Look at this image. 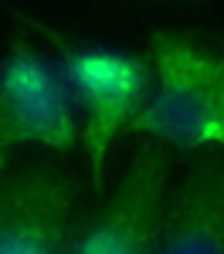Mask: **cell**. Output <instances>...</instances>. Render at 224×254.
Instances as JSON below:
<instances>
[{
    "label": "cell",
    "mask_w": 224,
    "mask_h": 254,
    "mask_svg": "<svg viewBox=\"0 0 224 254\" xmlns=\"http://www.w3.org/2000/svg\"><path fill=\"white\" fill-rule=\"evenodd\" d=\"M75 136L68 88L27 41H14L0 61V142L68 153Z\"/></svg>",
    "instance_id": "3"
},
{
    "label": "cell",
    "mask_w": 224,
    "mask_h": 254,
    "mask_svg": "<svg viewBox=\"0 0 224 254\" xmlns=\"http://www.w3.org/2000/svg\"><path fill=\"white\" fill-rule=\"evenodd\" d=\"M183 153L224 149V48L163 31L149 48V92L133 122Z\"/></svg>",
    "instance_id": "1"
},
{
    "label": "cell",
    "mask_w": 224,
    "mask_h": 254,
    "mask_svg": "<svg viewBox=\"0 0 224 254\" xmlns=\"http://www.w3.org/2000/svg\"><path fill=\"white\" fill-rule=\"evenodd\" d=\"M78 207L75 176L31 163L0 183V254H72Z\"/></svg>",
    "instance_id": "4"
},
{
    "label": "cell",
    "mask_w": 224,
    "mask_h": 254,
    "mask_svg": "<svg viewBox=\"0 0 224 254\" xmlns=\"http://www.w3.org/2000/svg\"><path fill=\"white\" fill-rule=\"evenodd\" d=\"M170 159L160 146H143L112 196L72 241V254H153L166 207Z\"/></svg>",
    "instance_id": "5"
},
{
    "label": "cell",
    "mask_w": 224,
    "mask_h": 254,
    "mask_svg": "<svg viewBox=\"0 0 224 254\" xmlns=\"http://www.w3.org/2000/svg\"><path fill=\"white\" fill-rule=\"evenodd\" d=\"M58 55L68 88L85 105L81 146L88 156V173L99 180L105 156L119 132L133 129L146 92H149V64L122 51L92 48L78 41L58 38Z\"/></svg>",
    "instance_id": "2"
},
{
    "label": "cell",
    "mask_w": 224,
    "mask_h": 254,
    "mask_svg": "<svg viewBox=\"0 0 224 254\" xmlns=\"http://www.w3.org/2000/svg\"><path fill=\"white\" fill-rule=\"evenodd\" d=\"M3 156H7V146L0 142V170H3Z\"/></svg>",
    "instance_id": "7"
},
{
    "label": "cell",
    "mask_w": 224,
    "mask_h": 254,
    "mask_svg": "<svg viewBox=\"0 0 224 254\" xmlns=\"http://www.w3.org/2000/svg\"><path fill=\"white\" fill-rule=\"evenodd\" d=\"M153 254H224V163L201 159L166 196Z\"/></svg>",
    "instance_id": "6"
}]
</instances>
